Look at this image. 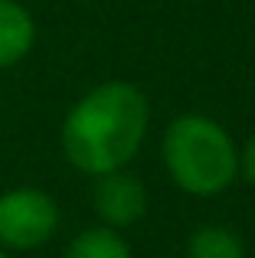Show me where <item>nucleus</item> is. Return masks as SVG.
<instances>
[{
    "mask_svg": "<svg viewBox=\"0 0 255 258\" xmlns=\"http://www.w3.org/2000/svg\"><path fill=\"white\" fill-rule=\"evenodd\" d=\"M92 206H95L98 219L111 229H128L147 213V193L138 183V176L124 170H111L95 176V189H92Z\"/></svg>",
    "mask_w": 255,
    "mask_h": 258,
    "instance_id": "nucleus-4",
    "label": "nucleus"
},
{
    "mask_svg": "<svg viewBox=\"0 0 255 258\" xmlns=\"http://www.w3.org/2000/svg\"><path fill=\"white\" fill-rule=\"evenodd\" d=\"M36 43L33 13L17 0H0V69H10Z\"/></svg>",
    "mask_w": 255,
    "mask_h": 258,
    "instance_id": "nucleus-5",
    "label": "nucleus"
},
{
    "mask_svg": "<svg viewBox=\"0 0 255 258\" xmlns=\"http://www.w3.org/2000/svg\"><path fill=\"white\" fill-rule=\"evenodd\" d=\"M59 206L46 189L17 186L0 193V245L10 252H30L56 235Z\"/></svg>",
    "mask_w": 255,
    "mask_h": 258,
    "instance_id": "nucleus-3",
    "label": "nucleus"
},
{
    "mask_svg": "<svg viewBox=\"0 0 255 258\" xmlns=\"http://www.w3.org/2000/svg\"><path fill=\"white\" fill-rule=\"evenodd\" d=\"M62 258H131L128 242L111 226H92L66 245Z\"/></svg>",
    "mask_w": 255,
    "mask_h": 258,
    "instance_id": "nucleus-6",
    "label": "nucleus"
},
{
    "mask_svg": "<svg viewBox=\"0 0 255 258\" xmlns=\"http://www.w3.org/2000/svg\"><path fill=\"white\" fill-rule=\"evenodd\" d=\"M239 176L255 186V134L239 147Z\"/></svg>",
    "mask_w": 255,
    "mask_h": 258,
    "instance_id": "nucleus-8",
    "label": "nucleus"
},
{
    "mask_svg": "<svg viewBox=\"0 0 255 258\" xmlns=\"http://www.w3.org/2000/svg\"><path fill=\"white\" fill-rule=\"evenodd\" d=\"M186 258H245V245L229 226H203L186 239Z\"/></svg>",
    "mask_w": 255,
    "mask_h": 258,
    "instance_id": "nucleus-7",
    "label": "nucleus"
},
{
    "mask_svg": "<svg viewBox=\"0 0 255 258\" xmlns=\"http://www.w3.org/2000/svg\"><path fill=\"white\" fill-rule=\"evenodd\" d=\"M151 108L138 85L105 82L85 92L62 121V154L79 173L124 170L144 144Z\"/></svg>",
    "mask_w": 255,
    "mask_h": 258,
    "instance_id": "nucleus-1",
    "label": "nucleus"
},
{
    "mask_svg": "<svg viewBox=\"0 0 255 258\" xmlns=\"http://www.w3.org/2000/svg\"><path fill=\"white\" fill-rule=\"evenodd\" d=\"M0 258H7V248L4 245H0Z\"/></svg>",
    "mask_w": 255,
    "mask_h": 258,
    "instance_id": "nucleus-9",
    "label": "nucleus"
},
{
    "mask_svg": "<svg viewBox=\"0 0 255 258\" xmlns=\"http://www.w3.org/2000/svg\"><path fill=\"white\" fill-rule=\"evenodd\" d=\"M160 154L170 180L193 196H216L239 176V147L206 114H180L167 127Z\"/></svg>",
    "mask_w": 255,
    "mask_h": 258,
    "instance_id": "nucleus-2",
    "label": "nucleus"
}]
</instances>
